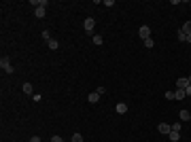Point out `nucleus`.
I'll return each instance as SVG.
<instances>
[{"instance_id":"1","label":"nucleus","mask_w":191,"mask_h":142,"mask_svg":"<svg viewBox=\"0 0 191 142\" xmlns=\"http://www.w3.org/2000/svg\"><path fill=\"white\" fill-rule=\"evenodd\" d=\"M0 68H2L4 72H9V74L15 70V68H13V64L9 62V57H6V55H4V57H0Z\"/></svg>"},{"instance_id":"2","label":"nucleus","mask_w":191,"mask_h":142,"mask_svg":"<svg viewBox=\"0 0 191 142\" xmlns=\"http://www.w3.org/2000/svg\"><path fill=\"white\" fill-rule=\"evenodd\" d=\"M83 28H85V32H87V34H89V32H94V28H96L94 17H87V19L83 21Z\"/></svg>"},{"instance_id":"3","label":"nucleus","mask_w":191,"mask_h":142,"mask_svg":"<svg viewBox=\"0 0 191 142\" xmlns=\"http://www.w3.org/2000/svg\"><path fill=\"white\" fill-rule=\"evenodd\" d=\"M138 36H140L142 41L151 38V28H149V26H140V30H138Z\"/></svg>"},{"instance_id":"4","label":"nucleus","mask_w":191,"mask_h":142,"mask_svg":"<svg viewBox=\"0 0 191 142\" xmlns=\"http://www.w3.org/2000/svg\"><path fill=\"white\" fill-rule=\"evenodd\" d=\"M191 83H189V79L187 76H181L178 81H176V89H185V87H189Z\"/></svg>"},{"instance_id":"5","label":"nucleus","mask_w":191,"mask_h":142,"mask_svg":"<svg viewBox=\"0 0 191 142\" xmlns=\"http://www.w3.org/2000/svg\"><path fill=\"white\" fill-rule=\"evenodd\" d=\"M157 130H159V134H164V136H168V134L172 132V127H170L168 123H159V125H157Z\"/></svg>"},{"instance_id":"6","label":"nucleus","mask_w":191,"mask_h":142,"mask_svg":"<svg viewBox=\"0 0 191 142\" xmlns=\"http://www.w3.org/2000/svg\"><path fill=\"white\" fill-rule=\"evenodd\" d=\"M115 110H117L119 115H125V112H128V104H125V102H119V104L115 106Z\"/></svg>"},{"instance_id":"7","label":"nucleus","mask_w":191,"mask_h":142,"mask_svg":"<svg viewBox=\"0 0 191 142\" xmlns=\"http://www.w3.org/2000/svg\"><path fill=\"white\" fill-rule=\"evenodd\" d=\"M87 100H89V104H96V102L100 100V94H98V91H92V94L87 95Z\"/></svg>"},{"instance_id":"8","label":"nucleus","mask_w":191,"mask_h":142,"mask_svg":"<svg viewBox=\"0 0 191 142\" xmlns=\"http://www.w3.org/2000/svg\"><path fill=\"white\" fill-rule=\"evenodd\" d=\"M178 117H181V121H191V112H189V110H185V108L181 110V115H178Z\"/></svg>"},{"instance_id":"9","label":"nucleus","mask_w":191,"mask_h":142,"mask_svg":"<svg viewBox=\"0 0 191 142\" xmlns=\"http://www.w3.org/2000/svg\"><path fill=\"white\" fill-rule=\"evenodd\" d=\"M45 13H47V11H45V6H36V9H34V15H36L38 19H41V17H45Z\"/></svg>"},{"instance_id":"10","label":"nucleus","mask_w":191,"mask_h":142,"mask_svg":"<svg viewBox=\"0 0 191 142\" xmlns=\"http://www.w3.org/2000/svg\"><path fill=\"white\" fill-rule=\"evenodd\" d=\"M168 138H170L172 142H178V140H181V132H170Z\"/></svg>"},{"instance_id":"11","label":"nucleus","mask_w":191,"mask_h":142,"mask_svg":"<svg viewBox=\"0 0 191 142\" xmlns=\"http://www.w3.org/2000/svg\"><path fill=\"white\" fill-rule=\"evenodd\" d=\"M23 94H26V95H34V89H32L30 83H23Z\"/></svg>"},{"instance_id":"12","label":"nucleus","mask_w":191,"mask_h":142,"mask_svg":"<svg viewBox=\"0 0 191 142\" xmlns=\"http://www.w3.org/2000/svg\"><path fill=\"white\" fill-rule=\"evenodd\" d=\"M183 98H187V95H185V89H176V91H174V100H183Z\"/></svg>"},{"instance_id":"13","label":"nucleus","mask_w":191,"mask_h":142,"mask_svg":"<svg viewBox=\"0 0 191 142\" xmlns=\"http://www.w3.org/2000/svg\"><path fill=\"white\" fill-rule=\"evenodd\" d=\"M47 45H49V49H53V51H55V49H59V43H57L55 38H51V41H49Z\"/></svg>"},{"instance_id":"14","label":"nucleus","mask_w":191,"mask_h":142,"mask_svg":"<svg viewBox=\"0 0 191 142\" xmlns=\"http://www.w3.org/2000/svg\"><path fill=\"white\" fill-rule=\"evenodd\" d=\"M181 30H183V32H185V34L189 36V34H191V21H187V23H183V28H181Z\"/></svg>"},{"instance_id":"15","label":"nucleus","mask_w":191,"mask_h":142,"mask_svg":"<svg viewBox=\"0 0 191 142\" xmlns=\"http://www.w3.org/2000/svg\"><path fill=\"white\" fill-rule=\"evenodd\" d=\"M176 38H178V41H183V43H187V34H185L183 30H178V34H176Z\"/></svg>"},{"instance_id":"16","label":"nucleus","mask_w":191,"mask_h":142,"mask_svg":"<svg viewBox=\"0 0 191 142\" xmlns=\"http://www.w3.org/2000/svg\"><path fill=\"white\" fill-rule=\"evenodd\" d=\"M92 41H94V45H102V43H104L100 34H94V38H92Z\"/></svg>"},{"instance_id":"17","label":"nucleus","mask_w":191,"mask_h":142,"mask_svg":"<svg viewBox=\"0 0 191 142\" xmlns=\"http://www.w3.org/2000/svg\"><path fill=\"white\" fill-rule=\"evenodd\" d=\"M72 142H83V136L81 134H72Z\"/></svg>"},{"instance_id":"18","label":"nucleus","mask_w":191,"mask_h":142,"mask_svg":"<svg viewBox=\"0 0 191 142\" xmlns=\"http://www.w3.org/2000/svg\"><path fill=\"white\" fill-rule=\"evenodd\" d=\"M43 38H45V41H51V32H49V30H43Z\"/></svg>"},{"instance_id":"19","label":"nucleus","mask_w":191,"mask_h":142,"mask_svg":"<svg viewBox=\"0 0 191 142\" xmlns=\"http://www.w3.org/2000/svg\"><path fill=\"white\" fill-rule=\"evenodd\" d=\"M172 127V132H181V127H183V123H174V125H170Z\"/></svg>"},{"instance_id":"20","label":"nucleus","mask_w":191,"mask_h":142,"mask_svg":"<svg viewBox=\"0 0 191 142\" xmlns=\"http://www.w3.org/2000/svg\"><path fill=\"white\" fill-rule=\"evenodd\" d=\"M153 45H155V43H153V38H146V41H144V47H146V49H151Z\"/></svg>"},{"instance_id":"21","label":"nucleus","mask_w":191,"mask_h":142,"mask_svg":"<svg viewBox=\"0 0 191 142\" xmlns=\"http://www.w3.org/2000/svg\"><path fill=\"white\" fill-rule=\"evenodd\" d=\"M166 100H174V91H166Z\"/></svg>"},{"instance_id":"22","label":"nucleus","mask_w":191,"mask_h":142,"mask_svg":"<svg viewBox=\"0 0 191 142\" xmlns=\"http://www.w3.org/2000/svg\"><path fill=\"white\" fill-rule=\"evenodd\" d=\"M51 142H64V140H62V136H51Z\"/></svg>"},{"instance_id":"23","label":"nucleus","mask_w":191,"mask_h":142,"mask_svg":"<svg viewBox=\"0 0 191 142\" xmlns=\"http://www.w3.org/2000/svg\"><path fill=\"white\" fill-rule=\"evenodd\" d=\"M104 6H115V0H104Z\"/></svg>"},{"instance_id":"24","label":"nucleus","mask_w":191,"mask_h":142,"mask_svg":"<svg viewBox=\"0 0 191 142\" xmlns=\"http://www.w3.org/2000/svg\"><path fill=\"white\" fill-rule=\"evenodd\" d=\"M96 91H98V94H100V95H104V94H106V87H98Z\"/></svg>"},{"instance_id":"25","label":"nucleus","mask_w":191,"mask_h":142,"mask_svg":"<svg viewBox=\"0 0 191 142\" xmlns=\"http://www.w3.org/2000/svg\"><path fill=\"white\" fill-rule=\"evenodd\" d=\"M32 98H34V102H41V100H43V95H41V94H34Z\"/></svg>"},{"instance_id":"26","label":"nucleus","mask_w":191,"mask_h":142,"mask_svg":"<svg viewBox=\"0 0 191 142\" xmlns=\"http://www.w3.org/2000/svg\"><path fill=\"white\" fill-rule=\"evenodd\" d=\"M30 142H41V136H32V138H30Z\"/></svg>"},{"instance_id":"27","label":"nucleus","mask_w":191,"mask_h":142,"mask_svg":"<svg viewBox=\"0 0 191 142\" xmlns=\"http://www.w3.org/2000/svg\"><path fill=\"white\" fill-rule=\"evenodd\" d=\"M185 95H191V85L189 87H185Z\"/></svg>"},{"instance_id":"28","label":"nucleus","mask_w":191,"mask_h":142,"mask_svg":"<svg viewBox=\"0 0 191 142\" xmlns=\"http://www.w3.org/2000/svg\"><path fill=\"white\" fill-rule=\"evenodd\" d=\"M187 43H191V34H189V36H187Z\"/></svg>"},{"instance_id":"29","label":"nucleus","mask_w":191,"mask_h":142,"mask_svg":"<svg viewBox=\"0 0 191 142\" xmlns=\"http://www.w3.org/2000/svg\"><path fill=\"white\" fill-rule=\"evenodd\" d=\"M187 79H189V83H191V76H187Z\"/></svg>"}]
</instances>
